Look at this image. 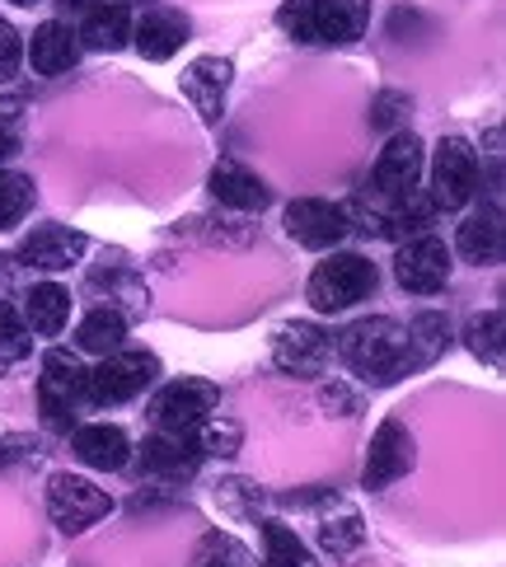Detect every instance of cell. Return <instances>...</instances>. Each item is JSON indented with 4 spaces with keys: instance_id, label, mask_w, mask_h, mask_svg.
Wrapping results in <instances>:
<instances>
[{
    "instance_id": "6da1fadb",
    "label": "cell",
    "mask_w": 506,
    "mask_h": 567,
    "mask_svg": "<svg viewBox=\"0 0 506 567\" xmlns=\"http://www.w3.org/2000/svg\"><path fill=\"white\" fill-rule=\"evenodd\" d=\"M338 352L357 375H366L371 384H394L409 371H417L413 348H409V329H403L399 319H384V315L348 323L342 338H338Z\"/></svg>"
},
{
    "instance_id": "7a4b0ae2",
    "label": "cell",
    "mask_w": 506,
    "mask_h": 567,
    "mask_svg": "<svg viewBox=\"0 0 506 567\" xmlns=\"http://www.w3.org/2000/svg\"><path fill=\"white\" fill-rule=\"evenodd\" d=\"M277 24L300 43H357L371 24V0H287Z\"/></svg>"
},
{
    "instance_id": "3957f363",
    "label": "cell",
    "mask_w": 506,
    "mask_h": 567,
    "mask_svg": "<svg viewBox=\"0 0 506 567\" xmlns=\"http://www.w3.org/2000/svg\"><path fill=\"white\" fill-rule=\"evenodd\" d=\"M375 262L361 258V254H329L319 262V268L310 272V306L319 315H342L352 310L357 300H366L375 291Z\"/></svg>"
},
{
    "instance_id": "277c9868",
    "label": "cell",
    "mask_w": 506,
    "mask_h": 567,
    "mask_svg": "<svg viewBox=\"0 0 506 567\" xmlns=\"http://www.w3.org/2000/svg\"><path fill=\"white\" fill-rule=\"evenodd\" d=\"M38 403H43L48 432H75V413L85 399V367L66 348H52L43 357V380H38Z\"/></svg>"
},
{
    "instance_id": "5b68a950",
    "label": "cell",
    "mask_w": 506,
    "mask_h": 567,
    "mask_svg": "<svg viewBox=\"0 0 506 567\" xmlns=\"http://www.w3.org/2000/svg\"><path fill=\"white\" fill-rule=\"evenodd\" d=\"M159 361L151 352H109L94 371H85V399L94 409H113V403L136 399L146 384H155Z\"/></svg>"
},
{
    "instance_id": "8992f818",
    "label": "cell",
    "mask_w": 506,
    "mask_h": 567,
    "mask_svg": "<svg viewBox=\"0 0 506 567\" xmlns=\"http://www.w3.org/2000/svg\"><path fill=\"white\" fill-rule=\"evenodd\" d=\"M478 193V151L464 136H441V146L432 155V202L436 212H459L469 207Z\"/></svg>"
},
{
    "instance_id": "52a82bcc",
    "label": "cell",
    "mask_w": 506,
    "mask_h": 567,
    "mask_svg": "<svg viewBox=\"0 0 506 567\" xmlns=\"http://www.w3.org/2000/svg\"><path fill=\"white\" fill-rule=\"evenodd\" d=\"M113 512V497L104 488H94L90 478L80 474H52L48 483V516L62 535H80L90 530L94 520H104Z\"/></svg>"
},
{
    "instance_id": "ba28073f",
    "label": "cell",
    "mask_w": 506,
    "mask_h": 567,
    "mask_svg": "<svg viewBox=\"0 0 506 567\" xmlns=\"http://www.w3.org/2000/svg\"><path fill=\"white\" fill-rule=\"evenodd\" d=\"M216 409H220V390H216V384L184 375V380H174V384H165V390L155 394L151 417H155L159 432H197Z\"/></svg>"
},
{
    "instance_id": "9c48e42d",
    "label": "cell",
    "mask_w": 506,
    "mask_h": 567,
    "mask_svg": "<svg viewBox=\"0 0 506 567\" xmlns=\"http://www.w3.org/2000/svg\"><path fill=\"white\" fill-rule=\"evenodd\" d=\"M333 357V338L310 319H291L272 329V367L287 375H323Z\"/></svg>"
},
{
    "instance_id": "30bf717a",
    "label": "cell",
    "mask_w": 506,
    "mask_h": 567,
    "mask_svg": "<svg viewBox=\"0 0 506 567\" xmlns=\"http://www.w3.org/2000/svg\"><path fill=\"white\" fill-rule=\"evenodd\" d=\"M417 464V445H413V432L403 427L399 417H384L375 436H371V451H366V470H361V483L371 493H384L390 483H399Z\"/></svg>"
},
{
    "instance_id": "8fae6325",
    "label": "cell",
    "mask_w": 506,
    "mask_h": 567,
    "mask_svg": "<svg viewBox=\"0 0 506 567\" xmlns=\"http://www.w3.org/2000/svg\"><path fill=\"white\" fill-rule=\"evenodd\" d=\"M394 277H399V287L413 296L445 291V281H451V249H445V239H436V235L409 239L394 258Z\"/></svg>"
},
{
    "instance_id": "7c38bea8",
    "label": "cell",
    "mask_w": 506,
    "mask_h": 567,
    "mask_svg": "<svg viewBox=\"0 0 506 567\" xmlns=\"http://www.w3.org/2000/svg\"><path fill=\"white\" fill-rule=\"evenodd\" d=\"M352 230V212L323 197H296L287 207V235L306 249H333Z\"/></svg>"
},
{
    "instance_id": "4fadbf2b",
    "label": "cell",
    "mask_w": 506,
    "mask_h": 567,
    "mask_svg": "<svg viewBox=\"0 0 506 567\" xmlns=\"http://www.w3.org/2000/svg\"><path fill=\"white\" fill-rule=\"evenodd\" d=\"M417 178H422V141L413 132H394L371 169V193L375 197H409V193H417Z\"/></svg>"
},
{
    "instance_id": "5bb4252c",
    "label": "cell",
    "mask_w": 506,
    "mask_h": 567,
    "mask_svg": "<svg viewBox=\"0 0 506 567\" xmlns=\"http://www.w3.org/2000/svg\"><path fill=\"white\" fill-rule=\"evenodd\" d=\"M230 75L235 66L226 62V56H197V62L184 71V94H188V104L197 109V117L207 127L220 123V113H226V90H230Z\"/></svg>"
},
{
    "instance_id": "9a60e30c",
    "label": "cell",
    "mask_w": 506,
    "mask_h": 567,
    "mask_svg": "<svg viewBox=\"0 0 506 567\" xmlns=\"http://www.w3.org/2000/svg\"><path fill=\"white\" fill-rule=\"evenodd\" d=\"M90 239L80 230H66V226H38L24 245H19V262L24 268H38V272H66L85 258Z\"/></svg>"
},
{
    "instance_id": "2e32d148",
    "label": "cell",
    "mask_w": 506,
    "mask_h": 567,
    "mask_svg": "<svg viewBox=\"0 0 506 567\" xmlns=\"http://www.w3.org/2000/svg\"><path fill=\"white\" fill-rule=\"evenodd\" d=\"M202 455H207V451H202L197 432H159L155 427V436H146V445H141V464H146L151 474H159V478L193 474Z\"/></svg>"
},
{
    "instance_id": "e0dca14e",
    "label": "cell",
    "mask_w": 506,
    "mask_h": 567,
    "mask_svg": "<svg viewBox=\"0 0 506 567\" xmlns=\"http://www.w3.org/2000/svg\"><path fill=\"white\" fill-rule=\"evenodd\" d=\"M71 451L80 464H90V470H123L132 460V441L123 427H113V422H90V427H75L71 432Z\"/></svg>"
},
{
    "instance_id": "ac0fdd59",
    "label": "cell",
    "mask_w": 506,
    "mask_h": 567,
    "mask_svg": "<svg viewBox=\"0 0 506 567\" xmlns=\"http://www.w3.org/2000/svg\"><path fill=\"white\" fill-rule=\"evenodd\" d=\"M455 249L469 262H478V268H493V262H502V254H506V226H502V207H497V202H488V207L474 212V216H464V226L455 235Z\"/></svg>"
},
{
    "instance_id": "d6986e66",
    "label": "cell",
    "mask_w": 506,
    "mask_h": 567,
    "mask_svg": "<svg viewBox=\"0 0 506 567\" xmlns=\"http://www.w3.org/2000/svg\"><path fill=\"white\" fill-rule=\"evenodd\" d=\"M132 43L146 62H169V56L188 43V19L178 10H146L132 29Z\"/></svg>"
},
{
    "instance_id": "ffe728a7",
    "label": "cell",
    "mask_w": 506,
    "mask_h": 567,
    "mask_svg": "<svg viewBox=\"0 0 506 567\" xmlns=\"http://www.w3.org/2000/svg\"><path fill=\"white\" fill-rule=\"evenodd\" d=\"M211 197L220 202V207H235V212H262L268 207V184H262L258 174H249L245 165H235V159H220V165L211 169L207 178Z\"/></svg>"
},
{
    "instance_id": "44dd1931",
    "label": "cell",
    "mask_w": 506,
    "mask_h": 567,
    "mask_svg": "<svg viewBox=\"0 0 506 567\" xmlns=\"http://www.w3.org/2000/svg\"><path fill=\"white\" fill-rule=\"evenodd\" d=\"M29 62L38 75H62L80 62V33L62 19H48L43 29L33 33V48H29Z\"/></svg>"
},
{
    "instance_id": "7402d4cb",
    "label": "cell",
    "mask_w": 506,
    "mask_h": 567,
    "mask_svg": "<svg viewBox=\"0 0 506 567\" xmlns=\"http://www.w3.org/2000/svg\"><path fill=\"white\" fill-rule=\"evenodd\" d=\"M80 38H85V48H94V52H117L132 38L127 6H123V0H99V6H90Z\"/></svg>"
},
{
    "instance_id": "603a6c76",
    "label": "cell",
    "mask_w": 506,
    "mask_h": 567,
    "mask_svg": "<svg viewBox=\"0 0 506 567\" xmlns=\"http://www.w3.org/2000/svg\"><path fill=\"white\" fill-rule=\"evenodd\" d=\"M24 319H29V333H43L56 338L71 323V291L56 287V281H43L24 296Z\"/></svg>"
},
{
    "instance_id": "cb8c5ba5",
    "label": "cell",
    "mask_w": 506,
    "mask_h": 567,
    "mask_svg": "<svg viewBox=\"0 0 506 567\" xmlns=\"http://www.w3.org/2000/svg\"><path fill=\"white\" fill-rule=\"evenodd\" d=\"M123 338H127V315L123 310H90L85 319H80V329H75V348L80 352H99V357H109L123 348Z\"/></svg>"
},
{
    "instance_id": "d4e9b609",
    "label": "cell",
    "mask_w": 506,
    "mask_h": 567,
    "mask_svg": "<svg viewBox=\"0 0 506 567\" xmlns=\"http://www.w3.org/2000/svg\"><path fill=\"white\" fill-rule=\"evenodd\" d=\"M361 544H366V520H361L357 506H342L338 516L319 520V549L329 558H352Z\"/></svg>"
},
{
    "instance_id": "484cf974",
    "label": "cell",
    "mask_w": 506,
    "mask_h": 567,
    "mask_svg": "<svg viewBox=\"0 0 506 567\" xmlns=\"http://www.w3.org/2000/svg\"><path fill=\"white\" fill-rule=\"evenodd\" d=\"M262 567H314V558L291 525L262 520Z\"/></svg>"
},
{
    "instance_id": "4316f807",
    "label": "cell",
    "mask_w": 506,
    "mask_h": 567,
    "mask_svg": "<svg viewBox=\"0 0 506 567\" xmlns=\"http://www.w3.org/2000/svg\"><path fill=\"white\" fill-rule=\"evenodd\" d=\"M445 342H451V319L441 310H427L409 323V348H413V367H432V361L445 352Z\"/></svg>"
},
{
    "instance_id": "83f0119b",
    "label": "cell",
    "mask_w": 506,
    "mask_h": 567,
    "mask_svg": "<svg viewBox=\"0 0 506 567\" xmlns=\"http://www.w3.org/2000/svg\"><path fill=\"white\" fill-rule=\"evenodd\" d=\"M188 567H258L254 554L239 544L235 535L226 530H207L197 539V549H193V563Z\"/></svg>"
},
{
    "instance_id": "f1b7e54d",
    "label": "cell",
    "mask_w": 506,
    "mask_h": 567,
    "mask_svg": "<svg viewBox=\"0 0 506 567\" xmlns=\"http://www.w3.org/2000/svg\"><path fill=\"white\" fill-rule=\"evenodd\" d=\"M502 310H483L464 323V348H469L478 361H488V367H502Z\"/></svg>"
},
{
    "instance_id": "f546056e",
    "label": "cell",
    "mask_w": 506,
    "mask_h": 567,
    "mask_svg": "<svg viewBox=\"0 0 506 567\" xmlns=\"http://www.w3.org/2000/svg\"><path fill=\"white\" fill-rule=\"evenodd\" d=\"M33 207V178L0 169V230H14Z\"/></svg>"
},
{
    "instance_id": "4dcf8cb0",
    "label": "cell",
    "mask_w": 506,
    "mask_h": 567,
    "mask_svg": "<svg viewBox=\"0 0 506 567\" xmlns=\"http://www.w3.org/2000/svg\"><path fill=\"white\" fill-rule=\"evenodd\" d=\"M33 352V333L29 323L19 319V310L10 300H0V367H10V361H24Z\"/></svg>"
},
{
    "instance_id": "1f68e13d",
    "label": "cell",
    "mask_w": 506,
    "mask_h": 567,
    "mask_svg": "<svg viewBox=\"0 0 506 567\" xmlns=\"http://www.w3.org/2000/svg\"><path fill=\"white\" fill-rule=\"evenodd\" d=\"M216 502H220V512H230L235 520H258L262 493H258V483H249V478H226L216 488Z\"/></svg>"
},
{
    "instance_id": "d6a6232c",
    "label": "cell",
    "mask_w": 506,
    "mask_h": 567,
    "mask_svg": "<svg viewBox=\"0 0 506 567\" xmlns=\"http://www.w3.org/2000/svg\"><path fill=\"white\" fill-rule=\"evenodd\" d=\"M24 146V99H0V159Z\"/></svg>"
},
{
    "instance_id": "836d02e7",
    "label": "cell",
    "mask_w": 506,
    "mask_h": 567,
    "mask_svg": "<svg viewBox=\"0 0 506 567\" xmlns=\"http://www.w3.org/2000/svg\"><path fill=\"white\" fill-rule=\"evenodd\" d=\"M202 436V451H211V455H235L239 451V427H235V422H216V417H207V422H202V427H197Z\"/></svg>"
},
{
    "instance_id": "e575fe53",
    "label": "cell",
    "mask_w": 506,
    "mask_h": 567,
    "mask_svg": "<svg viewBox=\"0 0 506 567\" xmlns=\"http://www.w3.org/2000/svg\"><path fill=\"white\" fill-rule=\"evenodd\" d=\"M413 104H409V94H380L375 99V109H371V123L380 127V132H390V127H399L403 123V113H409Z\"/></svg>"
},
{
    "instance_id": "d590c367",
    "label": "cell",
    "mask_w": 506,
    "mask_h": 567,
    "mask_svg": "<svg viewBox=\"0 0 506 567\" xmlns=\"http://www.w3.org/2000/svg\"><path fill=\"white\" fill-rule=\"evenodd\" d=\"M19 56H24V48H19V33H14V24H6L0 19V85L19 71Z\"/></svg>"
},
{
    "instance_id": "8d00e7d4",
    "label": "cell",
    "mask_w": 506,
    "mask_h": 567,
    "mask_svg": "<svg viewBox=\"0 0 506 567\" xmlns=\"http://www.w3.org/2000/svg\"><path fill=\"white\" fill-rule=\"evenodd\" d=\"M38 455L33 436H0V470H10V464H24Z\"/></svg>"
},
{
    "instance_id": "74e56055",
    "label": "cell",
    "mask_w": 506,
    "mask_h": 567,
    "mask_svg": "<svg viewBox=\"0 0 506 567\" xmlns=\"http://www.w3.org/2000/svg\"><path fill=\"white\" fill-rule=\"evenodd\" d=\"M319 399H323V409H338L342 417H352V413L361 409V399L348 390V384H338V380H333V384H323V394H319Z\"/></svg>"
},
{
    "instance_id": "f35d334b",
    "label": "cell",
    "mask_w": 506,
    "mask_h": 567,
    "mask_svg": "<svg viewBox=\"0 0 506 567\" xmlns=\"http://www.w3.org/2000/svg\"><path fill=\"white\" fill-rule=\"evenodd\" d=\"M62 6H66V10H90L94 0H62Z\"/></svg>"
},
{
    "instance_id": "ab89813d",
    "label": "cell",
    "mask_w": 506,
    "mask_h": 567,
    "mask_svg": "<svg viewBox=\"0 0 506 567\" xmlns=\"http://www.w3.org/2000/svg\"><path fill=\"white\" fill-rule=\"evenodd\" d=\"M10 6H24L29 10V6H38V0H10Z\"/></svg>"
}]
</instances>
